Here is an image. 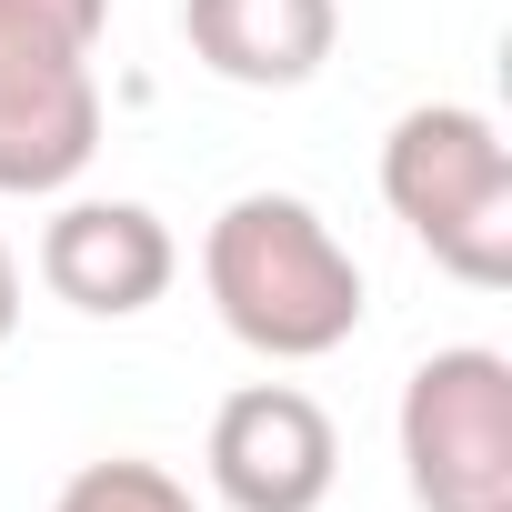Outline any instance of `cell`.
I'll return each mask as SVG.
<instances>
[{
  "label": "cell",
  "mask_w": 512,
  "mask_h": 512,
  "mask_svg": "<svg viewBox=\"0 0 512 512\" xmlns=\"http://www.w3.org/2000/svg\"><path fill=\"white\" fill-rule=\"evenodd\" d=\"M201 292L262 362H322L362 332V262L302 191H241L201 231Z\"/></svg>",
  "instance_id": "1"
},
{
  "label": "cell",
  "mask_w": 512,
  "mask_h": 512,
  "mask_svg": "<svg viewBox=\"0 0 512 512\" xmlns=\"http://www.w3.org/2000/svg\"><path fill=\"white\" fill-rule=\"evenodd\" d=\"M382 201L472 292L512 282V141L472 101H422L382 131Z\"/></svg>",
  "instance_id": "2"
},
{
  "label": "cell",
  "mask_w": 512,
  "mask_h": 512,
  "mask_svg": "<svg viewBox=\"0 0 512 512\" xmlns=\"http://www.w3.org/2000/svg\"><path fill=\"white\" fill-rule=\"evenodd\" d=\"M101 31H111V0H0V201H41L91 171Z\"/></svg>",
  "instance_id": "3"
},
{
  "label": "cell",
  "mask_w": 512,
  "mask_h": 512,
  "mask_svg": "<svg viewBox=\"0 0 512 512\" xmlns=\"http://www.w3.org/2000/svg\"><path fill=\"white\" fill-rule=\"evenodd\" d=\"M392 432L422 512H512V362L492 342L422 352Z\"/></svg>",
  "instance_id": "4"
},
{
  "label": "cell",
  "mask_w": 512,
  "mask_h": 512,
  "mask_svg": "<svg viewBox=\"0 0 512 512\" xmlns=\"http://www.w3.org/2000/svg\"><path fill=\"white\" fill-rule=\"evenodd\" d=\"M201 472L231 512H322L342 482V432L302 382H241L211 412Z\"/></svg>",
  "instance_id": "5"
},
{
  "label": "cell",
  "mask_w": 512,
  "mask_h": 512,
  "mask_svg": "<svg viewBox=\"0 0 512 512\" xmlns=\"http://www.w3.org/2000/svg\"><path fill=\"white\" fill-rule=\"evenodd\" d=\"M181 251H171V221L151 201H61L51 231H41V282L91 312V322H131L171 292Z\"/></svg>",
  "instance_id": "6"
},
{
  "label": "cell",
  "mask_w": 512,
  "mask_h": 512,
  "mask_svg": "<svg viewBox=\"0 0 512 512\" xmlns=\"http://www.w3.org/2000/svg\"><path fill=\"white\" fill-rule=\"evenodd\" d=\"M181 41L231 91H302L332 61L342 11L332 0H181Z\"/></svg>",
  "instance_id": "7"
},
{
  "label": "cell",
  "mask_w": 512,
  "mask_h": 512,
  "mask_svg": "<svg viewBox=\"0 0 512 512\" xmlns=\"http://www.w3.org/2000/svg\"><path fill=\"white\" fill-rule=\"evenodd\" d=\"M51 512H191V492H181L161 462L111 452V462H81V472L61 482V502H51Z\"/></svg>",
  "instance_id": "8"
},
{
  "label": "cell",
  "mask_w": 512,
  "mask_h": 512,
  "mask_svg": "<svg viewBox=\"0 0 512 512\" xmlns=\"http://www.w3.org/2000/svg\"><path fill=\"white\" fill-rule=\"evenodd\" d=\"M21 332V262H11V241H0V352H11Z\"/></svg>",
  "instance_id": "9"
}]
</instances>
